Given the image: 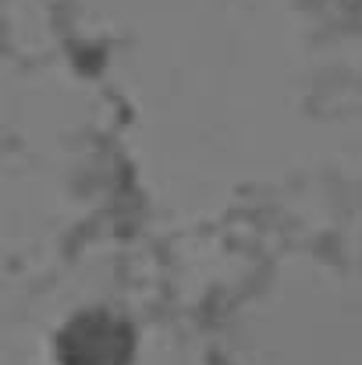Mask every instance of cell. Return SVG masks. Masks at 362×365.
I'll return each mask as SVG.
<instances>
[{
	"mask_svg": "<svg viewBox=\"0 0 362 365\" xmlns=\"http://www.w3.org/2000/svg\"><path fill=\"white\" fill-rule=\"evenodd\" d=\"M128 355H131V334L107 316L75 319L61 337L64 365H124Z\"/></svg>",
	"mask_w": 362,
	"mask_h": 365,
	"instance_id": "obj_1",
	"label": "cell"
}]
</instances>
